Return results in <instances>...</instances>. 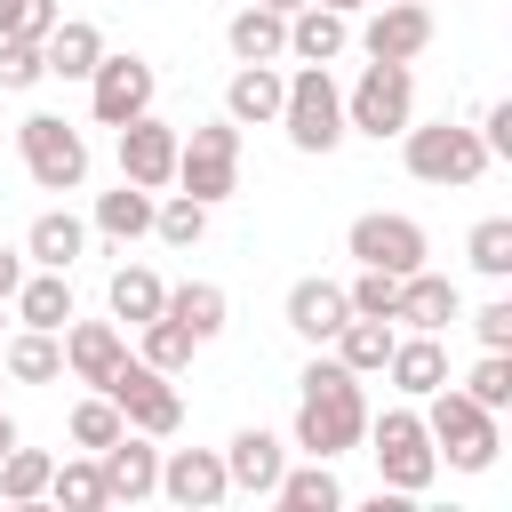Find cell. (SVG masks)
Instances as JSON below:
<instances>
[{
    "instance_id": "obj_1",
    "label": "cell",
    "mask_w": 512,
    "mask_h": 512,
    "mask_svg": "<svg viewBox=\"0 0 512 512\" xmlns=\"http://www.w3.org/2000/svg\"><path fill=\"white\" fill-rule=\"evenodd\" d=\"M360 432H368V392H360V376L320 344L312 352V368L296 376V424H288V440L304 448V456H352L360 448Z\"/></svg>"
},
{
    "instance_id": "obj_2",
    "label": "cell",
    "mask_w": 512,
    "mask_h": 512,
    "mask_svg": "<svg viewBox=\"0 0 512 512\" xmlns=\"http://www.w3.org/2000/svg\"><path fill=\"white\" fill-rule=\"evenodd\" d=\"M424 432H432V456H440V464H456V472H488V464H496V448H504V416H496V408H480L456 376L424 392Z\"/></svg>"
},
{
    "instance_id": "obj_3",
    "label": "cell",
    "mask_w": 512,
    "mask_h": 512,
    "mask_svg": "<svg viewBox=\"0 0 512 512\" xmlns=\"http://www.w3.org/2000/svg\"><path fill=\"white\" fill-rule=\"evenodd\" d=\"M400 160H408V176L432 184V192H472V184L496 168L488 144H480V128H464V120H408V128H400Z\"/></svg>"
},
{
    "instance_id": "obj_4",
    "label": "cell",
    "mask_w": 512,
    "mask_h": 512,
    "mask_svg": "<svg viewBox=\"0 0 512 512\" xmlns=\"http://www.w3.org/2000/svg\"><path fill=\"white\" fill-rule=\"evenodd\" d=\"M368 456H376V488H400V496H424L440 480V456H432V432H424V408L416 400H392L384 416H368Z\"/></svg>"
},
{
    "instance_id": "obj_5",
    "label": "cell",
    "mask_w": 512,
    "mask_h": 512,
    "mask_svg": "<svg viewBox=\"0 0 512 512\" xmlns=\"http://www.w3.org/2000/svg\"><path fill=\"white\" fill-rule=\"evenodd\" d=\"M272 128H288V144H296V152L328 160V152L344 144V88H336V72H328V64H296Z\"/></svg>"
},
{
    "instance_id": "obj_6",
    "label": "cell",
    "mask_w": 512,
    "mask_h": 512,
    "mask_svg": "<svg viewBox=\"0 0 512 512\" xmlns=\"http://www.w3.org/2000/svg\"><path fill=\"white\" fill-rule=\"evenodd\" d=\"M16 160L40 192H80L88 184V136L64 112H24L16 120Z\"/></svg>"
},
{
    "instance_id": "obj_7",
    "label": "cell",
    "mask_w": 512,
    "mask_h": 512,
    "mask_svg": "<svg viewBox=\"0 0 512 512\" xmlns=\"http://www.w3.org/2000/svg\"><path fill=\"white\" fill-rule=\"evenodd\" d=\"M96 392L120 408V424H128V432L176 440V424H184V392H176V376H160V368H152V360H136V352H128Z\"/></svg>"
},
{
    "instance_id": "obj_8",
    "label": "cell",
    "mask_w": 512,
    "mask_h": 512,
    "mask_svg": "<svg viewBox=\"0 0 512 512\" xmlns=\"http://www.w3.org/2000/svg\"><path fill=\"white\" fill-rule=\"evenodd\" d=\"M416 120V72L408 64H360V80L344 88V136H400Z\"/></svg>"
},
{
    "instance_id": "obj_9",
    "label": "cell",
    "mask_w": 512,
    "mask_h": 512,
    "mask_svg": "<svg viewBox=\"0 0 512 512\" xmlns=\"http://www.w3.org/2000/svg\"><path fill=\"white\" fill-rule=\"evenodd\" d=\"M176 192H192L200 208H216V200L240 192V128H232L224 112L200 120V128L176 144Z\"/></svg>"
},
{
    "instance_id": "obj_10",
    "label": "cell",
    "mask_w": 512,
    "mask_h": 512,
    "mask_svg": "<svg viewBox=\"0 0 512 512\" xmlns=\"http://www.w3.org/2000/svg\"><path fill=\"white\" fill-rule=\"evenodd\" d=\"M80 88H88L96 128H128L136 112H152L160 72H152V56H136V48H104V56H96V72H88Z\"/></svg>"
},
{
    "instance_id": "obj_11",
    "label": "cell",
    "mask_w": 512,
    "mask_h": 512,
    "mask_svg": "<svg viewBox=\"0 0 512 512\" xmlns=\"http://www.w3.org/2000/svg\"><path fill=\"white\" fill-rule=\"evenodd\" d=\"M344 256L352 264H368V272H416V264H432V240H424V224L416 216H400V208H368V216H352V232H344Z\"/></svg>"
},
{
    "instance_id": "obj_12",
    "label": "cell",
    "mask_w": 512,
    "mask_h": 512,
    "mask_svg": "<svg viewBox=\"0 0 512 512\" xmlns=\"http://www.w3.org/2000/svg\"><path fill=\"white\" fill-rule=\"evenodd\" d=\"M176 144H184V128H168L160 112H136L128 128H112L120 176H128V184H144V192H168V184H176Z\"/></svg>"
},
{
    "instance_id": "obj_13",
    "label": "cell",
    "mask_w": 512,
    "mask_h": 512,
    "mask_svg": "<svg viewBox=\"0 0 512 512\" xmlns=\"http://www.w3.org/2000/svg\"><path fill=\"white\" fill-rule=\"evenodd\" d=\"M352 40H360L368 64H416V56L432 48V8H424V0H376Z\"/></svg>"
},
{
    "instance_id": "obj_14",
    "label": "cell",
    "mask_w": 512,
    "mask_h": 512,
    "mask_svg": "<svg viewBox=\"0 0 512 512\" xmlns=\"http://www.w3.org/2000/svg\"><path fill=\"white\" fill-rule=\"evenodd\" d=\"M160 496L184 504V512H208L232 496V472H224V448H160Z\"/></svg>"
},
{
    "instance_id": "obj_15",
    "label": "cell",
    "mask_w": 512,
    "mask_h": 512,
    "mask_svg": "<svg viewBox=\"0 0 512 512\" xmlns=\"http://www.w3.org/2000/svg\"><path fill=\"white\" fill-rule=\"evenodd\" d=\"M456 320H464V288H456L448 272H432V264L400 272V304H392V328H424V336H448Z\"/></svg>"
},
{
    "instance_id": "obj_16",
    "label": "cell",
    "mask_w": 512,
    "mask_h": 512,
    "mask_svg": "<svg viewBox=\"0 0 512 512\" xmlns=\"http://www.w3.org/2000/svg\"><path fill=\"white\" fill-rule=\"evenodd\" d=\"M120 360H128V328H120V320H80V312L64 320V376H72V384L96 392Z\"/></svg>"
},
{
    "instance_id": "obj_17",
    "label": "cell",
    "mask_w": 512,
    "mask_h": 512,
    "mask_svg": "<svg viewBox=\"0 0 512 512\" xmlns=\"http://www.w3.org/2000/svg\"><path fill=\"white\" fill-rule=\"evenodd\" d=\"M96 464H104V496H112V504L160 496V440H152V432H120L112 448H96Z\"/></svg>"
},
{
    "instance_id": "obj_18",
    "label": "cell",
    "mask_w": 512,
    "mask_h": 512,
    "mask_svg": "<svg viewBox=\"0 0 512 512\" xmlns=\"http://www.w3.org/2000/svg\"><path fill=\"white\" fill-rule=\"evenodd\" d=\"M280 464H288V440H280V432H264V424H240V432L224 440V472H232V488H240V496H272Z\"/></svg>"
},
{
    "instance_id": "obj_19",
    "label": "cell",
    "mask_w": 512,
    "mask_h": 512,
    "mask_svg": "<svg viewBox=\"0 0 512 512\" xmlns=\"http://www.w3.org/2000/svg\"><path fill=\"white\" fill-rule=\"evenodd\" d=\"M280 96H288V72L280 64H240L224 80V120L232 128H272L280 120Z\"/></svg>"
},
{
    "instance_id": "obj_20",
    "label": "cell",
    "mask_w": 512,
    "mask_h": 512,
    "mask_svg": "<svg viewBox=\"0 0 512 512\" xmlns=\"http://www.w3.org/2000/svg\"><path fill=\"white\" fill-rule=\"evenodd\" d=\"M280 320H288L304 344H328V336L352 320V304H344V280H320V272H312V280H296V288H288V304H280Z\"/></svg>"
},
{
    "instance_id": "obj_21",
    "label": "cell",
    "mask_w": 512,
    "mask_h": 512,
    "mask_svg": "<svg viewBox=\"0 0 512 512\" xmlns=\"http://www.w3.org/2000/svg\"><path fill=\"white\" fill-rule=\"evenodd\" d=\"M384 376H392V392H400V400H424L432 384H448V344H440V336H424V328H408V336H392Z\"/></svg>"
},
{
    "instance_id": "obj_22",
    "label": "cell",
    "mask_w": 512,
    "mask_h": 512,
    "mask_svg": "<svg viewBox=\"0 0 512 512\" xmlns=\"http://www.w3.org/2000/svg\"><path fill=\"white\" fill-rule=\"evenodd\" d=\"M344 48H352V16H336L320 0L288 8V64H336Z\"/></svg>"
},
{
    "instance_id": "obj_23",
    "label": "cell",
    "mask_w": 512,
    "mask_h": 512,
    "mask_svg": "<svg viewBox=\"0 0 512 512\" xmlns=\"http://www.w3.org/2000/svg\"><path fill=\"white\" fill-rule=\"evenodd\" d=\"M152 200L160 192H144V184H112V192H96V208H88V232H104L112 248H128V240H152Z\"/></svg>"
},
{
    "instance_id": "obj_24",
    "label": "cell",
    "mask_w": 512,
    "mask_h": 512,
    "mask_svg": "<svg viewBox=\"0 0 512 512\" xmlns=\"http://www.w3.org/2000/svg\"><path fill=\"white\" fill-rule=\"evenodd\" d=\"M80 248H88V216H72V208H40L24 232V264H40V272H72Z\"/></svg>"
},
{
    "instance_id": "obj_25",
    "label": "cell",
    "mask_w": 512,
    "mask_h": 512,
    "mask_svg": "<svg viewBox=\"0 0 512 512\" xmlns=\"http://www.w3.org/2000/svg\"><path fill=\"white\" fill-rule=\"evenodd\" d=\"M8 312H16V328H48V336H64V320H72V272H24L16 280V296H8Z\"/></svg>"
},
{
    "instance_id": "obj_26",
    "label": "cell",
    "mask_w": 512,
    "mask_h": 512,
    "mask_svg": "<svg viewBox=\"0 0 512 512\" xmlns=\"http://www.w3.org/2000/svg\"><path fill=\"white\" fill-rule=\"evenodd\" d=\"M272 504H280V512H344V480H336L328 456H304V464H280Z\"/></svg>"
},
{
    "instance_id": "obj_27",
    "label": "cell",
    "mask_w": 512,
    "mask_h": 512,
    "mask_svg": "<svg viewBox=\"0 0 512 512\" xmlns=\"http://www.w3.org/2000/svg\"><path fill=\"white\" fill-rule=\"evenodd\" d=\"M224 48H232V64H280V56H288V16L264 8V0H248V8L224 24Z\"/></svg>"
},
{
    "instance_id": "obj_28",
    "label": "cell",
    "mask_w": 512,
    "mask_h": 512,
    "mask_svg": "<svg viewBox=\"0 0 512 512\" xmlns=\"http://www.w3.org/2000/svg\"><path fill=\"white\" fill-rule=\"evenodd\" d=\"M40 56H48V80H88L96 56H104V32L88 16H56L48 40H40Z\"/></svg>"
},
{
    "instance_id": "obj_29",
    "label": "cell",
    "mask_w": 512,
    "mask_h": 512,
    "mask_svg": "<svg viewBox=\"0 0 512 512\" xmlns=\"http://www.w3.org/2000/svg\"><path fill=\"white\" fill-rule=\"evenodd\" d=\"M0 368H8V384H56V376H64V336H48V328H8V336H0Z\"/></svg>"
},
{
    "instance_id": "obj_30",
    "label": "cell",
    "mask_w": 512,
    "mask_h": 512,
    "mask_svg": "<svg viewBox=\"0 0 512 512\" xmlns=\"http://www.w3.org/2000/svg\"><path fill=\"white\" fill-rule=\"evenodd\" d=\"M168 320H184L192 328V344H216L224 336V320H232V296L216 288V280H184V288H168V304H160Z\"/></svg>"
},
{
    "instance_id": "obj_31",
    "label": "cell",
    "mask_w": 512,
    "mask_h": 512,
    "mask_svg": "<svg viewBox=\"0 0 512 512\" xmlns=\"http://www.w3.org/2000/svg\"><path fill=\"white\" fill-rule=\"evenodd\" d=\"M392 336H400L392 320H368V312H352V320L328 336V352H336V360H344V368L368 384V376H384V352H392Z\"/></svg>"
},
{
    "instance_id": "obj_32",
    "label": "cell",
    "mask_w": 512,
    "mask_h": 512,
    "mask_svg": "<svg viewBox=\"0 0 512 512\" xmlns=\"http://www.w3.org/2000/svg\"><path fill=\"white\" fill-rule=\"evenodd\" d=\"M104 304H112V320L144 328V320L168 304V280H160L152 264H120V272H112V288H104Z\"/></svg>"
},
{
    "instance_id": "obj_33",
    "label": "cell",
    "mask_w": 512,
    "mask_h": 512,
    "mask_svg": "<svg viewBox=\"0 0 512 512\" xmlns=\"http://www.w3.org/2000/svg\"><path fill=\"white\" fill-rule=\"evenodd\" d=\"M192 352H200V344H192V328H184V320H168V312H152V320L136 328V360H152L160 376H184V368H192Z\"/></svg>"
},
{
    "instance_id": "obj_34",
    "label": "cell",
    "mask_w": 512,
    "mask_h": 512,
    "mask_svg": "<svg viewBox=\"0 0 512 512\" xmlns=\"http://www.w3.org/2000/svg\"><path fill=\"white\" fill-rule=\"evenodd\" d=\"M48 496H56L64 512H104V504H112V496H104V464H96L88 448H80V456H64V464L48 472Z\"/></svg>"
},
{
    "instance_id": "obj_35",
    "label": "cell",
    "mask_w": 512,
    "mask_h": 512,
    "mask_svg": "<svg viewBox=\"0 0 512 512\" xmlns=\"http://www.w3.org/2000/svg\"><path fill=\"white\" fill-rule=\"evenodd\" d=\"M48 472H56V456L16 440V448L0 456V496H8V504H40V496H48Z\"/></svg>"
},
{
    "instance_id": "obj_36",
    "label": "cell",
    "mask_w": 512,
    "mask_h": 512,
    "mask_svg": "<svg viewBox=\"0 0 512 512\" xmlns=\"http://www.w3.org/2000/svg\"><path fill=\"white\" fill-rule=\"evenodd\" d=\"M152 240H168V248H200V240H208V208H200L192 192L152 200Z\"/></svg>"
},
{
    "instance_id": "obj_37",
    "label": "cell",
    "mask_w": 512,
    "mask_h": 512,
    "mask_svg": "<svg viewBox=\"0 0 512 512\" xmlns=\"http://www.w3.org/2000/svg\"><path fill=\"white\" fill-rule=\"evenodd\" d=\"M64 432H72V448H88V456H96V448H112L128 424H120V408H112L104 392H80V400H72V416H64Z\"/></svg>"
},
{
    "instance_id": "obj_38",
    "label": "cell",
    "mask_w": 512,
    "mask_h": 512,
    "mask_svg": "<svg viewBox=\"0 0 512 512\" xmlns=\"http://www.w3.org/2000/svg\"><path fill=\"white\" fill-rule=\"evenodd\" d=\"M464 256H472V272L512 280V216H480V224L464 232Z\"/></svg>"
},
{
    "instance_id": "obj_39",
    "label": "cell",
    "mask_w": 512,
    "mask_h": 512,
    "mask_svg": "<svg viewBox=\"0 0 512 512\" xmlns=\"http://www.w3.org/2000/svg\"><path fill=\"white\" fill-rule=\"evenodd\" d=\"M464 392H472L480 408L504 416V408H512V352H480V360L464 368Z\"/></svg>"
},
{
    "instance_id": "obj_40",
    "label": "cell",
    "mask_w": 512,
    "mask_h": 512,
    "mask_svg": "<svg viewBox=\"0 0 512 512\" xmlns=\"http://www.w3.org/2000/svg\"><path fill=\"white\" fill-rule=\"evenodd\" d=\"M344 304H352V312H368V320H392V304H400V280H392V272H368V264H360V272L344 280Z\"/></svg>"
},
{
    "instance_id": "obj_41",
    "label": "cell",
    "mask_w": 512,
    "mask_h": 512,
    "mask_svg": "<svg viewBox=\"0 0 512 512\" xmlns=\"http://www.w3.org/2000/svg\"><path fill=\"white\" fill-rule=\"evenodd\" d=\"M40 80H48L40 40H0V88H8V96H24V88H40Z\"/></svg>"
},
{
    "instance_id": "obj_42",
    "label": "cell",
    "mask_w": 512,
    "mask_h": 512,
    "mask_svg": "<svg viewBox=\"0 0 512 512\" xmlns=\"http://www.w3.org/2000/svg\"><path fill=\"white\" fill-rule=\"evenodd\" d=\"M56 16H64L56 0H0V40H48Z\"/></svg>"
},
{
    "instance_id": "obj_43",
    "label": "cell",
    "mask_w": 512,
    "mask_h": 512,
    "mask_svg": "<svg viewBox=\"0 0 512 512\" xmlns=\"http://www.w3.org/2000/svg\"><path fill=\"white\" fill-rule=\"evenodd\" d=\"M472 336H480V352H512V296H488L472 312Z\"/></svg>"
},
{
    "instance_id": "obj_44",
    "label": "cell",
    "mask_w": 512,
    "mask_h": 512,
    "mask_svg": "<svg viewBox=\"0 0 512 512\" xmlns=\"http://www.w3.org/2000/svg\"><path fill=\"white\" fill-rule=\"evenodd\" d=\"M480 144H488V160H512V104L480 112Z\"/></svg>"
},
{
    "instance_id": "obj_45",
    "label": "cell",
    "mask_w": 512,
    "mask_h": 512,
    "mask_svg": "<svg viewBox=\"0 0 512 512\" xmlns=\"http://www.w3.org/2000/svg\"><path fill=\"white\" fill-rule=\"evenodd\" d=\"M24 272H32V264H24V248H0V304L16 296V280H24Z\"/></svg>"
},
{
    "instance_id": "obj_46",
    "label": "cell",
    "mask_w": 512,
    "mask_h": 512,
    "mask_svg": "<svg viewBox=\"0 0 512 512\" xmlns=\"http://www.w3.org/2000/svg\"><path fill=\"white\" fill-rule=\"evenodd\" d=\"M16 440H24V432H16V416H0V456H8Z\"/></svg>"
},
{
    "instance_id": "obj_47",
    "label": "cell",
    "mask_w": 512,
    "mask_h": 512,
    "mask_svg": "<svg viewBox=\"0 0 512 512\" xmlns=\"http://www.w3.org/2000/svg\"><path fill=\"white\" fill-rule=\"evenodd\" d=\"M320 8H336V16H360V8H376V0H320Z\"/></svg>"
},
{
    "instance_id": "obj_48",
    "label": "cell",
    "mask_w": 512,
    "mask_h": 512,
    "mask_svg": "<svg viewBox=\"0 0 512 512\" xmlns=\"http://www.w3.org/2000/svg\"><path fill=\"white\" fill-rule=\"evenodd\" d=\"M264 8H280V16H288V8H304V0H264Z\"/></svg>"
},
{
    "instance_id": "obj_49",
    "label": "cell",
    "mask_w": 512,
    "mask_h": 512,
    "mask_svg": "<svg viewBox=\"0 0 512 512\" xmlns=\"http://www.w3.org/2000/svg\"><path fill=\"white\" fill-rule=\"evenodd\" d=\"M8 328H16V320H8V304H0V336H8Z\"/></svg>"
},
{
    "instance_id": "obj_50",
    "label": "cell",
    "mask_w": 512,
    "mask_h": 512,
    "mask_svg": "<svg viewBox=\"0 0 512 512\" xmlns=\"http://www.w3.org/2000/svg\"><path fill=\"white\" fill-rule=\"evenodd\" d=\"M0 384H8V368H0Z\"/></svg>"
}]
</instances>
